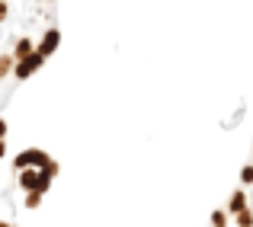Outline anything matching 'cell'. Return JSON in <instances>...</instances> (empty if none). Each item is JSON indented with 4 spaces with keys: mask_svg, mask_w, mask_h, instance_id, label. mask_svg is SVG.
Masks as SVG:
<instances>
[{
    "mask_svg": "<svg viewBox=\"0 0 253 227\" xmlns=\"http://www.w3.org/2000/svg\"><path fill=\"white\" fill-rule=\"evenodd\" d=\"M55 176H58V160L39 148H29L13 157V189L23 192L26 211H36L42 205V198L48 195Z\"/></svg>",
    "mask_w": 253,
    "mask_h": 227,
    "instance_id": "1",
    "label": "cell"
}]
</instances>
